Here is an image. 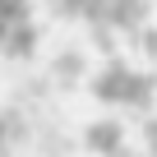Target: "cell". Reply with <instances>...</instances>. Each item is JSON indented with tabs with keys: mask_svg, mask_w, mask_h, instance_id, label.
<instances>
[{
	"mask_svg": "<svg viewBox=\"0 0 157 157\" xmlns=\"http://www.w3.org/2000/svg\"><path fill=\"white\" fill-rule=\"evenodd\" d=\"M37 46V19L28 0H0V60H19Z\"/></svg>",
	"mask_w": 157,
	"mask_h": 157,
	"instance_id": "6da1fadb",
	"label": "cell"
},
{
	"mask_svg": "<svg viewBox=\"0 0 157 157\" xmlns=\"http://www.w3.org/2000/svg\"><path fill=\"white\" fill-rule=\"evenodd\" d=\"M88 148L111 157V152H120V148H125V129H120V125H111V120H102V125H93V129H88Z\"/></svg>",
	"mask_w": 157,
	"mask_h": 157,
	"instance_id": "3957f363",
	"label": "cell"
},
{
	"mask_svg": "<svg viewBox=\"0 0 157 157\" xmlns=\"http://www.w3.org/2000/svg\"><path fill=\"white\" fill-rule=\"evenodd\" d=\"M93 88H97V97L106 106H148L152 78L139 74V69H129V65H111V69H102L93 78Z\"/></svg>",
	"mask_w": 157,
	"mask_h": 157,
	"instance_id": "7a4b0ae2",
	"label": "cell"
},
{
	"mask_svg": "<svg viewBox=\"0 0 157 157\" xmlns=\"http://www.w3.org/2000/svg\"><path fill=\"white\" fill-rule=\"evenodd\" d=\"M111 157H157V125H148V134H143V143L134 148V143H125L120 152H111Z\"/></svg>",
	"mask_w": 157,
	"mask_h": 157,
	"instance_id": "277c9868",
	"label": "cell"
},
{
	"mask_svg": "<svg viewBox=\"0 0 157 157\" xmlns=\"http://www.w3.org/2000/svg\"><path fill=\"white\" fill-rule=\"evenodd\" d=\"M0 157H10V125H5V116H0Z\"/></svg>",
	"mask_w": 157,
	"mask_h": 157,
	"instance_id": "5b68a950",
	"label": "cell"
}]
</instances>
